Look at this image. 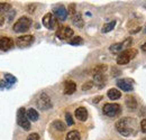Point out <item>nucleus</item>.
<instances>
[{"label":"nucleus","mask_w":146,"mask_h":140,"mask_svg":"<svg viewBox=\"0 0 146 140\" xmlns=\"http://www.w3.org/2000/svg\"><path fill=\"white\" fill-rule=\"evenodd\" d=\"M116 130L124 137H131V136H136L137 131H138V124L137 121L133 118H123L120 120H118L116 122Z\"/></svg>","instance_id":"obj_1"},{"label":"nucleus","mask_w":146,"mask_h":140,"mask_svg":"<svg viewBox=\"0 0 146 140\" xmlns=\"http://www.w3.org/2000/svg\"><path fill=\"white\" fill-rule=\"evenodd\" d=\"M136 55H137V50L129 47L127 50L123 51L121 53H119V55L117 57V64L118 65H125V64L129 63L131 59H134Z\"/></svg>","instance_id":"obj_2"},{"label":"nucleus","mask_w":146,"mask_h":140,"mask_svg":"<svg viewBox=\"0 0 146 140\" xmlns=\"http://www.w3.org/2000/svg\"><path fill=\"white\" fill-rule=\"evenodd\" d=\"M32 26V19L26 16L20 17L14 25V32L15 33H25L27 32Z\"/></svg>","instance_id":"obj_3"},{"label":"nucleus","mask_w":146,"mask_h":140,"mask_svg":"<svg viewBox=\"0 0 146 140\" xmlns=\"http://www.w3.org/2000/svg\"><path fill=\"white\" fill-rule=\"evenodd\" d=\"M104 114L109 117V118H115L121 113V106L117 103H106L102 108Z\"/></svg>","instance_id":"obj_4"},{"label":"nucleus","mask_w":146,"mask_h":140,"mask_svg":"<svg viewBox=\"0 0 146 140\" xmlns=\"http://www.w3.org/2000/svg\"><path fill=\"white\" fill-rule=\"evenodd\" d=\"M17 123L20 128H23L26 131H28L31 129V121L27 119L26 110L24 108H20L17 111Z\"/></svg>","instance_id":"obj_5"},{"label":"nucleus","mask_w":146,"mask_h":140,"mask_svg":"<svg viewBox=\"0 0 146 140\" xmlns=\"http://www.w3.org/2000/svg\"><path fill=\"white\" fill-rule=\"evenodd\" d=\"M52 101L46 93H40L36 99V106L39 110H48L52 108Z\"/></svg>","instance_id":"obj_6"},{"label":"nucleus","mask_w":146,"mask_h":140,"mask_svg":"<svg viewBox=\"0 0 146 140\" xmlns=\"http://www.w3.org/2000/svg\"><path fill=\"white\" fill-rule=\"evenodd\" d=\"M130 45H131V38H126V39H125L124 42H121V43L112 44L109 47V50L111 53H121L123 51L129 48Z\"/></svg>","instance_id":"obj_7"},{"label":"nucleus","mask_w":146,"mask_h":140,"mask_svg":"<svg viewBox=\"0 0 146 140\" xmlns=\"http://www.w3.org/2000/svg\"><path fill=\"white\" fill-rule=\"evenodd\" d=\"M34 40H35V37L33 35L20 36L16 40V45L18 46L19 48H26V47H29L34 43Z\"/></svg>","instance_id":"obj_8"},{"label":"nucleus","mask_w":146,"mask_h":140,"mask_svg":"<svg viewBox=\"0 0 146 140\" xmlns=\"http://www.w3.org/2000/svg\"><path fill=\"white\" fill-rule=\"evenodd\" d=\"M11 11V5L9 2H0V26L5 25V21Z\"/></svg>","instance_id":"obj_9"},{"label":"nucleus","mask_w":146,"mask_h":140,"mask_svg":"<svg viewBox=\"0 0 146 140\" xmlns=\"http://www.w3.org/2000/svg\"><path fill=\"white\" fill-rule=\"evenodd\" d=\"M73 36V30L68 27V26H61L57 30H56V37L61 40H65V39H70Z\"/></svg>","instance_id":"obj_10"},{"label":"nucleus","mask_w":146,"mask_h":140,"mask_svg":"<svg viewBox=\"0 0 146 140\" xmlns=\"http://www.w3.org/2000/svg\"><path fill=\"white\" fill-rule=\"evenodd\" d=\"M15 45V42L13 38L8 37V36H1L0 37V51L7 52L9 50H11Z\"/></svg>","instance_id":"obj_11"},{"label":"nucleus","mask_w":146,"mask_h":140,"mask_svg":"<svg viewBox=\"0 0 146 140\" xmlns=\"http://www.w3.org/2000/svg\"><path fill=\"white\" fill-rule=\"evenodd\" d=\"M134 81L130 80V79H120V80H117V87L125 91V92H130L134 90Z\"/></svg>","instance_id":"obj_12"},{"label":"nucleus","mask_w":146,"mask_h":140,"mask_svg":"<svg viewBox=\"0 0 146 140\" xmlns=\"http://www.w3.org/2000/svg\"><path fill=\"white\" fill-rule=\"evenodd\" d=\"M42 22H43V25H44V27L45 28H47V29H53L55 26H56V18L53 14H46L43 19H42Z\"/></svg>","instance_id":"obj_13"},{"label":"nucleus","mask_w":146,"mask_h":140,"mask_svg":"<svg viewBox=\"0 0 146 140\" xmlns=\"http://www.w3.org/2000/svg\"><path fill=\"white\" fill-rule=\"evenodd\" d=\"M53 13H54L55 17L57 18V19H60V20H65L68 18V10L62 5H58V6L54 7Z\"/></svg>","instance_id":"obj_14"},{"label":"nucleus","mask_w":146,"mask_h":140,"mask_svg":"<svg viewBox=\"0 0 146 140\" xmlns=\"http://www.w3.org/2000/svg\"><path fill=\"white\" fill-rule=\"evenodd\" d=\"M75 117H76V119L80 120V121H86V120L88 119V111H87V109L83 108V106L78 108V109L75 110Z\"/></svg>","instance_id":"obj_15"},{"label":"nucleus","mask_w":146,"mask_h":140,"mask_svg":"<svg viewBox=\"0 0 146 140\" xmlns=\"http://www.w3.org/2000/svg\"><path fill=\"white\" fill-rule=\"evenodd\" d=\"M94 84L98 87V88H102L106 85V76L105 74H93Z\"/></svg>","instance_id":"obj_16"},{"label":"nucleus","mask_w":146,"mask_h":140,"mask_svg":"<svg viewBox=\"0 0 146 140\" xmlns=\"http://www.w3.org/2000/svg\"><path fill=\"white\" fill-rule=\"evenodd\" d=\"M76 91V84L73 81H66L64 83V94L71 95Z\"/></svg>","instance_id":"obj_17"},{"label":"nucleus","mask_w":146,"mask_h":140,"mask_svg":"<svg viewBox=\"0 0 146 140\" xmlns=\"http://www.w3.org/2000/svg\"><path fill=\"white\" fill-rule=\"evenodd\" d=\"M26 116H27V119L31 121H37L38 120V118H39V114H38V112H37L35 109H28L27 111H26Z\"/></svg>","instance_id":"obj_18"},{"label":"nucleus","mask_w":146,"mask_h":140,"mask_svg":"<svg viewBox=\"0 0 146 140\" xmlns=\"http://www.w3.org/2000/svg\"><path fill=\"white\" fill-rule=\"evenodd\" d=\"M107 94H108V98L110 100H118L121 96V92L117 88H110Z\"/></svg>","instance_id":"obj_19"},{"label":"nucleus","mask_w":146,"mask_h":140,"mask_svg":"<svg viewBox=\"0 0 146 140\" xmlns=\"http://www.w3.org/2000/svg\"><path fill=\"white\" fill-rule=\"evenodd\" d=\"M72 21L74 24V26H76L78 28H82L83 25H84V21H83V18L80 14H75L72 18Z\"/></svg>","instance_id":"obj_20"},{"label":"nucleus","mask_w":146,"mask_h":140,"mask_svg":"<svg viewBox=\"0 0 146 140\" xmlns=\"http://www.w3.org/2000/svg\"><path fill=\"white\" fill-rule=\"evenodd\" d=\"M126 105H127L128 109H130V110L136 109V108H137L136 99H135L134 96H131V95H128L127 98H126Z\"/></svg>","instance_id":"obj_21"},{"label":"nucleus","mask_w":146,"mask_h":140,"mask_svg":"<svg viewBox=\"0 0 146 140\" xmlns=\"http://www.w3.org/2000/svg\"><path fill=\"white\" fill-rule=\"evenodd\" d=\"M115 26H116V20H112V21H110V22H107V24H105V25H104V27H102L101 32H102L104 34L109 33V32H111V30L115 28Z\"/></svg>","instance_id":"obj_22"},{"label":"nucleus","mask_w":146,"mask_h":140,"mask_svg":"<svg viewBox=\"0 0 146 140\" xmlns=\"http://www.w3.org/2000/svg\"><path fill=\"white\" fill-rule=\"evenodd\" d=\"M80 139H81V136H80L79 131H76V130L70 131L66 135V140H80Z\"/></svg>","instance_id":"obj_23"},{"label":"nucleus","mask_w":146,"mask_h":140,"mask_svg":"<svg viewBox=\"0 0 146 140\" xmlns=\"http://www.w3.org/2000/svg\"><path fill=\"white\" fill-rule=\"evenodd\" d=\"M9 85H11V84H14V83H16L17 82V79L14 76V75H11V74H9V73H7V74H5V79H3Z\"/></svg>","instance_id":"obj_24"},{"label":"nucleus","mask_w":146,"mask_h":140,"mask_svg":"<svg viewBox=\"0 0 146 140\" xmlns=\"http://www.w3.org/2000/svg\"><path fill=\"white\" fill-rule=\"evenodd\" d=\"M107 71V65H97L93 70V74H105V72Z\"/></svg>","instance_id":"obj_25"},{"label":"nucleus","mask_w":146,"mask_h":140,"mask_svg":"<svg viewBox=\"0 0 146 140\" xmlns=\"http://www.w3.org/2000/svg\"><path fill=\"white\" fill-rule=\"evenodd\" d=\"M70 44H71V45H73V46H79V45H82V44H83V39H82V37H80V36L73 37L72 39L70 40Z\"/></svg>","instance_id":"obj_26"},{"label":"nucleus","mask_w":146,"mask_h":140,"mask_svg":"<svg viewBox=\"0 0 146 140\" xmlns=\"http://www.w3.org/2000/svg\"><path fill=\"white\" fill-rule=\"evenodd\" d=\"M53 127H54L55 129H57V130H60V131H64L65 130V124L62 122L61 120H55L54 122H53Z\"/></svg>","instance_id":"obj_27"},{"label":"nucleus","mask_w":146,"mask_h":140,"mask_svg":"<svg viewBox=\"0 0 146 140\" xmlns=\"http://www.w3.org/2000/svg\"><path fill=\"white\" fill-rule=\"evenodd\" d=\"M65 120H66L68 125H73V124H74V121H73L72 116H71L69 112H68V113H65Z\"/></svg>","instance_id":"obj_28"},{"label":"nucleus","mask_w":146,"mask_h":140,"mask_svg":"<svg viewBox=\"0 0 146 140\" xmlns=\"http://www.w3.org/2000/svg\"><path fill=\"white\" fill-rule=\"evenodd\" d=\"M93 87V82L92 81H89V82H86L83 85H82V90L83 91H88Z\"/></svg>","instance_id":"obj_29"},{"label":"nucleus","mask_w":146,"mask_h":140,"mask_svg":"<svg viewBox=\"0 0 146 140\" xmlns=\"http://www.w3.org/2000/svg\"><path fill=\"white\" fill-rule=\"evenodd\" d=\"M26 140H39V135L36 133V132H34V133H31L28 137H27V139Z\"/></svg>","instance_id":"obj_30"},{"label":"nucleus","mask_w":146,"mask_h":140,"mask_svg":"<svg viewBox=\"0 0 146 140\" xmlns=\"http://www.w3.org/2000/svg\"><path fill=\"white\" fill-rule=\"evenodd\" d=\"M68 13L71 14V15H73V16L76 14V11H75V5H74V3H71V5L69 6V10H68Z\"/></svg>","instance_id":"obj_31"},{"label":"nucleus","mask_w":146,"mask_h":140,"mask_svg":"<svg viewBox=\"0 0 146 140\" xmlns=\"http://www.w3.org/2000/svg\"><path fill=\"white\" fill-rule=\"evenodd\" d=\"M141 130H142V132L146 133V119H143L141 121Z\"/></svg>","instance_id":"obj_32"},{"label":"nucleus","mask_w":146,"mask_h":140,"mask_svg":"<svg viewBox=\"0 0 146 140\" xmlns=\"http://www.w3.org/2000/svg\"><path fill=\"white\" fill-rule=\"evenodd\" d=\"M8 87H9V84L5 80H1L0 81V88H8Z\"/></svg>","instance_id":"obj_33"},{"label":"nucleus","mask_w":146,"mask_h":140,"mask_svg":"<svg viewBox=\"0 0 146 140\" xmlns=\"http://www.w3.org/2000/svg\"><path fill=\"white\" fill-rule=\"evenodd\" d=\"M102 99V96H98V98H96V99H93V103H98L100 100Z\"/></svg>","instance_id":"obj_34"},{"label":"nucleus","mask_w":146,"mask_h":140,"mask_svg":"<svg viewBox=\"0 0 146 140\" xmlns=\"http://www.w3.org/2000/svg\"><path fill=\"white\" fill-rule=\"evenodd\" d=\"M142 50H143L144 52H146V43H145V44H143V46H142Z\"/></svg>","instance_id":"obj_35"},{"label":"nucleus","mask_w":146,"mask_h":140,"mask_svg":"<svg viewBox=\"0 0 146 140\" xmlns=\"http://www.w3.org/2000/svg\"><path fill=\"white\" fill-rule=\"evenodd\" d=\"M144 32H145V33H146V27H145V29H144Z\"/></svg>","instance_id":"obj_36"}]
</instances>
